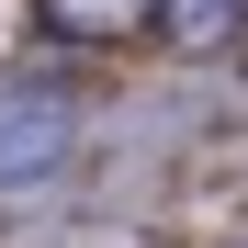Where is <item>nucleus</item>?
<instances>
[{"label": "nucleus", "instance_id": "1", "mask_svg": "<svg viewBox=\"0 0 248 248\" xmlns=\"http://www.w3.org/2000/svg\"><path fill=\"white\" fill-rule=\"evenodd\" d=\"M68 158V113L46 91H0V192H23V181H46Z\"/></svg>", "mask_w": 248, "mask_h": 248}, {"label": "nucleus", "instance_id": "2", "mask_svg": "<svg viewBox=\"0 0 248 248\" xmlns=\"http://www.w3.org/2000/svg\"><path fill=\"white\" fill-rule=\"evenodd\" d=\"M46 12V34H68V46H124V34L158 23V0H34Z\"/></svg>", "mask_w": 248, "mask_h": 248}, {"label": "nucleus", "instance_id": "3", "mask_svg": "<svg viewBox=\"0 0 248 248\" xmlns=\"http://www.w3.org/2000/svg\"><path fill=\"white\" fill-rule=\"evenodd\" d=\"M158 23H170L181 46H215V34L237 23V0H158Z\"/></svg>", "mask_w": 248, "mask_h": 248}]
</instances>
